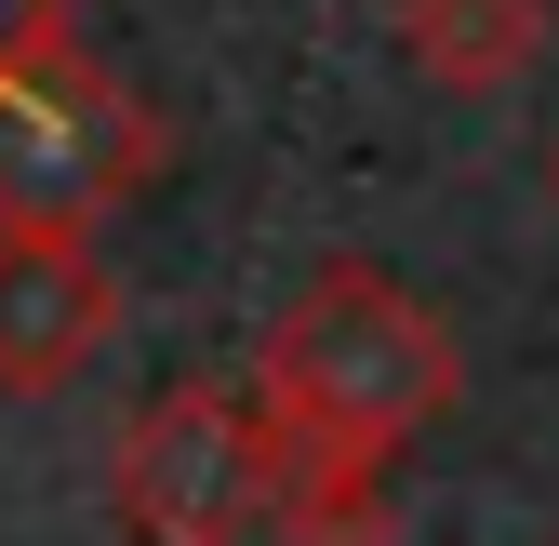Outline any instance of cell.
Here are the masks:
<instances>
[{
    "instance_id": "1",
    "label": "cell",
    "mask_w": 559,
    "mask_h": 546,
    "mask_svg": "<svg viewBox=\"0 0 559 546\" xmlns=\"http://www.w3.org/2000/svg\"><path fill=\"white\" fill-rule=\"evenodd\" d=\"M240 387L266 400L280 440L413 453V440L453 414L466 347H453V320H440L427 294H400L386 266L333 253V266H307V281L280 294V320L253 333V373H240Z\"/></svg>"
},
{
    "instance_id": "2",
    "label": "cell",
    "mask_w": 559,
    "mask_h": 546,
    "mask_svg": "<svg viewBox=\"0 0 559 546\" xmlns=\"http://www.w3.org/2000/svg\"><path fill=\"white\" fill-rule=\"evenodd\" d=\"M266 494H280V427L253 387H160L107 466V507L133 546H253Z\"/></svg>"
},
{
    "instance_id": "3",
    "label": "cell",
    "mask_w": 559,
    "mask_h": 546,
    "mask_svg": "<svg viewBox=\"0 0 559 546\" xmlns=\"http://www.w3.org/2000/svg\"><path fill=\"white\" fill-rule=\"evenodd\" d=\"M120 347V266L107 227L0 214V400H67Z\"/></svg>"
},
{
    "instance_id": "4",
    "label": "cell",
    "mask_w": 559,
    "mask_h": 546,
    "mask_svg": "<svg viewBox=\"0 0 559 546\" xmlns=\"http://www.w3.org/2000/svg\"><path fill=\"white\" fill-rule=\"evenodd\" d=\"M400 67L427 94H453V107H493L520 67L546 54V27H559V0H400Z\"/></svg>"
},
{
    "instance_id": "5",
    "label": "cell",
    "mask_w": 559,
    "mask_h": 546,
    "mask_svg": "<svg viewBox=\"0 0 559 546\" xmlns=\"http://www.w3.org/2000/svg\"><path fill=\"white\" fill-rule=\"evenodd\" d=\"M280 546H400L386 507V453H346V440H280V494H266Z\"/></svg>"
},
{
    "instance_id": "6",
    "label": "cell",
    "mask_w": 559,
    "mask_h": 546,
    "mask_svg": "<svg viewBox=\"0 0 559 546\" xmlns=\"http://www.w3.org/2000/svg\"><path fill=\"white\" fill-rule=\"evenodd\" d=\"M94 40H81V14L67 0H0V107H14L27 81H53V67H81Z\"/></svg>"
},
{
    "instance_id": "7",
    "label": "cell",
    "mask_w": 559,
    "mask_h": 546,
    "mask_svg": "<svg viewBox=\"0 0 559 546\" xmlns=\"http://www.w3.org/2000/svg\"><path fill=\"white\" fill-rule=\"evenodd\" d=\"M546 187H559V161H546Z\"/></svg>"
}]
</instances>
